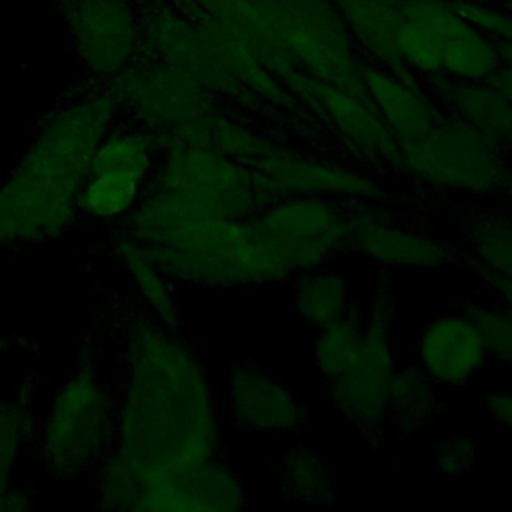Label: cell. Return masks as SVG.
Here are the masks:
<instances>
[{
  "mask_svg": "<svg viewBox=\"0 0 512 512\" xmlns=\"http://www.w3.org/2000/svg\"><path fill=\"white\" fill-rule=\"evenodd\" d=\"M220 418L200 356L146 310L128 314L114 440L96 468L100 506L150 512L186 470L220 456Z\"/></svg>",
  "mask_w": 512,
  "mask_h": 512,
  "instance_id": "1",
  "label": "cell"
},
{
  "mask_svg": "<svg viewBox=\"0 0 512 512\" xmlns=\"http://www.w3.org/2000/svg\"><path fill=\"white\" fill-rule=\"evenodd\" d=\"M118 102L106 84L80 80L40 114L30 142L0 182V248L60 238L74 222L92 156Z\"/></svg>",
  "mask_w": 512,
  "mask_h": 512,
  "instance_id": "2",
  "label": "cell"
},
{
  "mask_svg": "<svg viewBox=\"0 0 512 512\" xmlns=\"http://www.w3.org/2000/svg\"><path fill=\"white\" fill-rule=\"evenodd\" d=\"M124 236L182 286L224 290L290 278L254 218L224 216L154 184L124 216Z\"/></svg>",
  "mask_w": 512,
  "mask_h": 512,
  "instance_id": "3",
  "label": "cell"
},
{
  "mask_svg": "<svg viewBox=\"0 0 512 512\" xmlns=\"http://www.w3.org/2000/svg\"><path fill=\"white\" fill-rule=\"evenodd\" d=\"M116 430V396L102 380L94 350H84L52 394L38 430V462L58 480L98 468Z\"/></svg>",
  "mask_w": 512,
  "mask_h": 512,
  "instance_id": "4",
  "label": "cell"
},
{
  "mask_svg": "<svg viewBox=\"0 0 512 512\" xmlns=\"http://www.w3.org/2000/svg\"><path fill=\"white\" fill-rule=\"evenodd\" d=\"M128 122L150 132L158 148L210 146L218 98L188 72L140 54L108 84Z\"/></svg>",
  "mask_w": 512,
  "mask_h": 512,
  "instance_id": "5",
  "label": "cell"
},
{
  "mask_svg": "<svg viewBox=\"0 0 512 512\" xmlns=\"http://www.w3.org/2000/svg\"><path fill=\"white\" fill-rule=\"evenodd\" d=\"M360 314V350L342 376L326 382V398L366 442L380 448L388 432V398L398 368L392 342L396 296L388 278L374 284Z\"/></svg>",
  "mask_w": 512,
  "mask_h": 512,
  "instance_id": "6",
  "label": "cell"
},
{
  "mask_svg": "<svg viewBox=\"0 0 512 512\" xmlns=\"http://www.w3.org/2000/svg\"><path fill=\"white\" fill-rule=\"evenodd\" d=\"M400 170L430 192L512 200V166L504 154L446 112L424 138L402 150Z\"/></svg>",
  "mask_w": 512,
  "mask_h": 512,
  "instance_id": "7",
  "label": "cell"
},
{
  "mask_svg": "<svg viewBox=\"0 0 512 512\" xmlns=\"http://www.w3.org/2000/svg\"><path fill=\"white\" fill-rule=\"evenodd\" d=\"M290 276L350 250V204L328 196H280L254 216Z\"/></svg>",
  "mask_w": 512,
  "mask_h": 512,
  "instance_id": "8",
  "label": "cell"
},
{
  "mask_svg": "<svg viewBox=\"0 0 512 512\" xmlns=\"http://www.w3.org/2000/svg\"><path fill=\"white\" fill-rule=\"evenodd\" d=\"M64 28L82 80L108 84L122 74L142 46V24L134 0H50Z\"/></svg>",
  "mask_w": 512,
  "mask_h": 512,
  "instance_id": "9",
  "label": "cell"
},
{
  "mask_svg": "<svg viewBox=\"0 0 512 512\" xmlns=\"http://www.w3.org/2000/svg\"><path fill=\"white\" fill-rule=\"evenodd\" d=\"M150 184L190 196L224 216L254 218L262 208L252 168L210 146L162 148Z\"/></svg>",
  "mask_w": 512,
  "mask_h": 512,
  "instance_id": "10",
  "label": "cell"
},
{
  "mask_svg": "<svg viewBox=\"0 0 512 512\" xmlns=\"http://www.w3.org/2000/svg\"><path fill=\"white\" fill-rule=\"evenodd\" d=\"M252 172L262 206L280 196H328L348 204L380 202L384 196L380 180L372 174L278 142Z\"/></svg>",
  "mask_w": 512,
  "mask_h": 512,
  "instance_id": "11",
  "label": "cell"
},
{
  "mask_svg": "<svg viewBox=\"0 0 512 512\" xmlns=\"http://www.w3.org/2000/svg\"><path fill=\"white\" fill-rule=\"evenodd\" d=\"M350 250L384 270H444L464 262L460 248L380 202L350 204Z\"/></svg>",
  "mask_w": 512,
  "mask_h": 512,
  "instance_id": "12",
  "label": "cell"
},
{
  "mask_svg": "<svg viewBox=\"0 0 512 512\" xmlns=\"http://www.w3.org/2000/svg\"><path fill=\"white\" fill-rule=\"evenodd\" d=\"M490 360L466 310L434 316L414 342V366L438 388H466Z\"/></svg>",
  "mask_w": 512,
  "mask_h": 512,
  "instance_id": "13",
  "label": "cell"
},
{
  "mask_svg": "<svg viewBox=\"0 0 512 512\" xmlns=\"http://www.w3.org/2000/svg\"><path fill=\"white\" fill-rule=\"evenodd\" d=\"M228 412L244 434H294L306 412L296 394L256 362H240L228 374Z\"/></svg>",
  "mask_w": 512,
  "mask_h": 512,
  "instance_id": "14",
  "label": "cell"
},
{
  "mask_svg": "<svg viewBox=\"0 0 512 512\" xmlns=\"http://www.w3.org/2000/svg\"><path fill=\"white\" fill-rule=\"evenodd\" d=\"M300 96L310 98L312 108L338 130L364 162L400 170L402 148L366 96L312 78Z\"/></svg>",
  "mask_w": 512,
  "mask_h": 512,
  "instance_id": "15",
  "label": "cell"
},
{
  "mask_svg": "<svg viewBox=\"0 0 512 512\" xmlns=\"http://www.w3.org/2000/svg\"><path fill=\"white\" fill-rule=\"evenodd\" d=\"M362 94L394 134L400 148L424 138L442 118V108L430 88L414 76L392 72L378 64H362Z\"/></svg>",
  "mask_w": 512,
  "mask_h": 512,
  "instance_id": "16",
  "label": "cell"
},
{
  "mask_svg": "<svg viewBox=\"0 0 512 512\" xmlns=\"http://www.w3.org/2000/svg\"><path fill=\"white\" fill-rule=\"evenodd\" d=\"M430 90L440 108L474 128L504 156L512 152V100L492 80L434 78Z\"/></svg>",
  "mask_w": 512,
  "mask_h": 512,
  "instance_id": "17",
  "label": "cell"
},
{
  "mask_svg": "<svg viewBox=\"0 0 512 512\" xmlns=\"http://www.w3.org/2000/svg\"><path fill=\"white\" fill-rule=\"evenodd\" d=\"M250 494L240 476L218 456L170 480L156 496L152 512H228L242 508Z\"/></svg>",
  "mask_w": 512,
  "mask_h": 512,
  "instance_id": "18",
  "label": "cell"
},
{
  "mask_svg": "<svg viewBox=\"0 0 512 512\" xmlns=\"http://www.w3.org/2000/svg\"><path fill=\"white\" fill-rule=\"evenodd\" d=\"M462 258L472 266L490 298L512 292V216L496 208L470 212L464 224Z\"/></svg>",
  "mask_w": 512,
  "mask_h": 512,
  "instance_id": "19",
  "label": "cell"
},
{
  "mask_svg": "<svg viewBox=\"0 0 512 512\" xmlns=\"http://www.w3.org/2000/svg\"><path fill=\"white\" fill-rule=\"evenodd\" d=\"M34 438V378L0 398V512L28 508L30 494L14 486L12 476L28 442Z\"/></svg>",
  "mask_w": 512,
  "mask_h": 512,
  "instance_id": "20",
  "label": "cell"
},
{
  "mask_svg": "<svg viewBox=\"0 0 512 512\" xmlns=\"http://www.w3.org/2000/svg\"><path fill=\"white\" fill-rule=\"evenodd\" d=\"M114 254L128 272L146 312L170 330L180 328V304L176 282L128 236L114 242Z\"/></svg>",
  "mask_w": 512,
  "mask_h": 512,
  "instance_id": "21",
  "label": "cell"
},
{
  "mask_svg": "<svg viewBox=\"0 0 512 512\" xmlns=\"http://www.w3.org/2000/svg\"><path fill=\"white\" fill-rule=\"evenodd\" d=\"M352 308L348 278L330 264L294 274V310L314 330Z\"/></svg>",
  "mask_w": 512,
  "mask_h": 512,
  "instance_id": "22",
  "label": "cell"
},
{
  "mask_svg": "<svg viewBox=\"0 0 512 512\" xmlns=\"http://www.w3.org/2000/svg\"><path fill=\"white\" fill-rule=\"evenodd\" d=\"M440 410L438 386L414 364H398L388 398V430L392 428L396 436L408 438L434 420Z\"/></svg>",
  "mask_w": 512,
  "mask_h": 512,
  "instance_id": "23",
  "label": "cell"
},
{
  "mask_svg": "<svg viewBox=\"0 0 512 512\" xmlns=\"http://www.w3.org/2000/svg\"><path fill=\"white\" fill-rule=\"evenodd\" d=\"M278 482L284 498L298 504H326L336 498L334 478L320 454L296 442L276 462Z\"/></svg>",
  "mask_w": 512,
  "mask_h": 512,
  "instance_id": "24",
  "label": "cell"
},
{
  "mask_svg": "<svg viewBox=\"0 0 512 512\" xmlns=\"http://www.w3.org/2000/svg\"><path fill=\"white\" fill-rule=\"evenodd\" d=\"M158 156L160 148L150 132L132 122L118 126L114 124L98 144L92 156L90 172L118 170L150 180L158 164Z\"/></svg>",
  "mask_w": 512,
  "mask_h": 512,
  "instance_id": "25",
  "label": "cell"
},
{
  "mask_svg": "<svg viewBox=\"0 0 512 512\" xmlns=\"http://www.w3.org/2000/svg\"><path fill=\"white\" fill-rule=\"evenodd\" d=\"M150 180L118 170L90 172L80 188L78 208L94 218L112 220L128 216L140 202Z\"/></svg>",
  "mask_w": 512,
  "mask_h": 512,
  "instance_id": "26",
  "label": "cell"
},
{
  "mask_svg": "<svg viewBox=\"0 0 512 512\" xmlns=\"http://www.w3.org/2000/svg\"><path fill=\"white\" fill-rule=\"evenodd\" d=\"M362 344V314L352 306L342 318L316 328L310 354L324 384L342 376L354 362Z\"/></svg>",
  "mask_w": 512,
  "mask_h": 512,
  "instance_id": "27",
  "label": "cell"
},
{
  "mask_svg": "<svg viewBox=\"0 0 512 512\" xmlns=\"http://www.w3.org/2000/svg\"><path fill=\"white\" fill-rule=\"evenodd\" d=\"M456 6L470 22L496 40L500 48V68L492 76V84L512 100V14H502L476 2H456Z\"/></svg>",
  "mask_w": 512,
  "mask_h": 512,
  "instance_id": "28",
  "label": "cell"
},
{
  "mask_svg": "<svg viewBox=\"0 0 512 512\" xmlns=\"http://www.w3.org/2000/svg\"><path fill=\"white\" fill-rule=\"evenodd\" d=\"M476 454V442L472 436H444L434 446V470L446 478H460L474 468Z\"/></svg>",
  "mask_w": 512,
  "mask_h": 512,
  "instance_id": "29",
  "label": "cell"
},
{
  "mask_svg": "<svg viewBox=\"0 0 512 512\" xmlns=\"http://www.w3.org/2000/svg\"><path fill=\"white\" fill-rule=\"evenodd\" d=\"M480 404H482L486 416L494 424H498L506 430H512V388H508V386L488 388L480 396Z\"/></svg>",
  "mask_w": 512,
  "mask_h": 512,
  "instance_id": "30",
  "label": "cell"
},
{
  "mask_svg": "<svg viewBox=\"0 0 512 512\" xmlns=\"http://www.w3.org/2000/svg\"><path fill=\"white\" fill-rule=\"evenodd\" d=\"M498 302H502L506 308H508V312H510V318H512V292L510 294H506V296H502V298H496Z\"/></svg>",
  "mask_w": 512,
  "mask_h": 512,
  "instance_id": "31",
  "label": "cell"
},
{
  "mask_svg": "<svg viewBox=\"0 0 512 512\" xmlns=\"http://www.w3.org/2000/svg\"><path fill=\"white\" fill-rule=\"evenodd\" d=\"M10 344H14V342H8V344H6V346H10ZM6 346H0V354H2V350H4V348H6Z\"/></svg>",
  "mask_w": 512,
  "mask_h": 512,
  "instance_id": "32",
  "label": "cell"
},
{
  "mask_svg": "<svg viewBox=\"0 0 512 512\" xmlns=\"http://www.w3.org/2000/svg\"><path fill=\"white\" fill-rule=\"evenodd\" d=\"M452 2H476V0H452Z\"/></svg>",
  "mask_w": 512,
  "mask_h": 512,
  "instance_id": "33",
  "label": "cell"
}]
</instances>
